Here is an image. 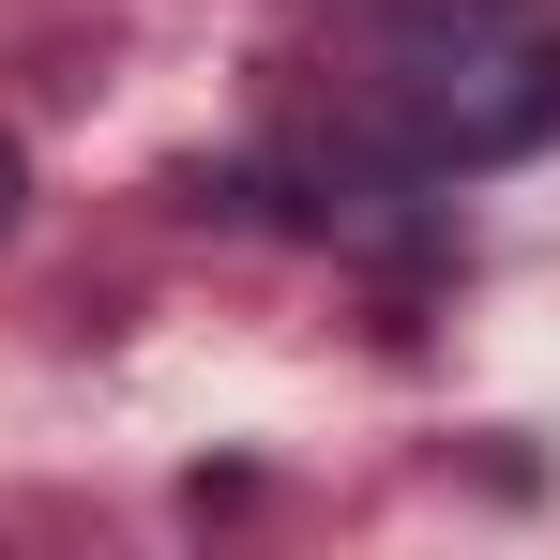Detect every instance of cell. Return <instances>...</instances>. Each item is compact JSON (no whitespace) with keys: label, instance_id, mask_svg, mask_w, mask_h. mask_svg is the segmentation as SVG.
<instances>
[{"label":"cell","instance_id":"obj_1","mask_svg":"<svg viewBox=\"0 0 560 560\" xmlns=\"http://www.w3.org/2000/svg\"><path fill=\"white\" fill-rule=\"evenodd\" d=\"M378 106H394L409 167H500L560 137V31L530 0H409L378 31Z\"/></svg>","mask_w":560,"mask_h":560},{"label":"cell","instance_id":"obj_2","mask_svg":"<svg viewBox=\"0 0 560 560\" xmlns=\"http://www.w3.org/2000/svg\"><path fill=\"white\" fill-rule=\"evenodd\" d=\"M15 212H31V152L0 137V243H15Z\"/></svg>","mask_w":560,"mask_h":560}]
</instances>
